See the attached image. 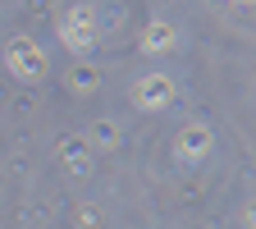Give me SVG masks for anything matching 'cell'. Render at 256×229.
Segmentation results:
<instances>
[{"mask_svg": "<svg viewBox=\"0 0 256 229\" xmlns=\"http://www.w3.org/2000/svg\"><path fill=\"white\" fill-rule=\"evenodd\" d=\"M170 92H174L170 78H160V74H156V78H142V83H138V106H165Z\"/></svg>", "mask_w": 256, "mask_h": 229, "instance_id": "3", "label": "cell"}, {"mask_svg": "<svg viewBox=\"0 0 256 229\" xmlns=\"http://www.w3.org/2000/svg\"><path fill=\"white\" fill-rule=\"evenodd\" d=\"M188 151H202L206 147V133H202V128H192V133H188V142H183Z\"/></svg>", "mask_w": 256, "mask_h": 229, "instance_id": "5", "label": "cell"}, {"mask_svg": "<svg viewBox=\"0 0 256 229\" xmlns=\"http://www.w3.org/2000/svg\"><path fill=\"white\" fill-rule=\"evenodd\" d=\"M60 37L69 42L74 51H87V46L96 42V19H92V10H74V14H64Z\"/></svg>", "mask_w": 256, "mask_h": 229, "instance_id": "1", "label": "cell"}, {"mask_svg": "<svg viewBox=\"0 0 256 229\" xmlns=\"http://www.w3.org/2000/svg\"><path fill=\"white\" fill-rule=\"evenodd\" d=\"M170 42H174V28H165V23H151V28L142 32V46H146V51H165Z\"/></svg>", "mask_w": 256, "mask_h": 229, "instance_id": "4", "label": "cell"}, {"mask_svg": "<svg viewBox=\"0 0 256 229\" xmlns=\"http://www.w3.org/2000/svg\"><path fill=\"white\" fill-rule=\"evenodd\" d=\"M10 64H14V74H18V78H37V74L46 69L42 46H37V42H28V37L10 42Z\"/></svg>", "mask_w": 256, "mask_h": 229, "instance_id": "2", "label": "cell"}]
</instances>
